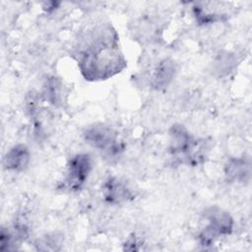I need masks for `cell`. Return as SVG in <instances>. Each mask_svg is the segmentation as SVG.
Instances as JSON below:
<instances>
[{
    "mask_svg": "<svg viewBox=\"0 0 252 252\" xmlns=\"http://www.w3.org/2000/svg\"><path fill=\"white\" fill-rule=\"evenodd\" d=\"M77 56L81 72L88 80L107 79L125 66L116 32L105 25L87 32L79 42Z\"/></svg>",
    "mask_w": 252,
    "mask_h": 252,
    "instance_id": "6da1fadb",
    "label": "cell"
},
{
    "mask_svg": "<svg viewBox=\"0 0 252 252\" xmlns=\"http://www.w3.org/2000/svg\"><path fill=\"white\" fill-rule=\"evenodd\" d=\"M169 152L183 163L196 166L203 163L207 156L204 140L196 139L181 124H174L169 130Z\"/></svg>",
    "mask_w": 252,
    "mask_h": 252,
    "instance_id": "7a4b0ae2",
    "label": "cell"
},
{
    "mask_svg": "<svg viewBox=\"0 0 252 252\" xmlns=\"http://www.w3.org/2000/svg\"><path fill=\"white\" fill-rule=\"evenodd\" d=\"M208 224L198 235L202 246L207 247L215 243L220 235H228L233 229V219L231 216L218 207H211L205 212Z\"/></svg>",
    "mask_w": 252,
    "mask_h": 252,
    "instance_id": "3957f363",
    "label": "cell"
},
{
    "mask_svg": "<svg viewBox=\"0 0 252 252\" xmlns=\"http://www.w3.org/2000/svg\"><path fill=\"white\" fill-rule=\"evenodd\" d=\"M84 139L87 144L102 152L107 158H116L124 149L116 133L103 124L88 127L84 132Z\"/></svg>",
    "mask_w": 252,
    "mask_h": 252,
    "instance_id": "277c9868",
    "label": "cell"
},
{
    "mask_svg": "<svg viewBox=\"0 0 252 252\" xmlns=\"http://www.w3.org/2000/svg\"><path fill=\"white\" fill-rule=\"evenodd\" d=\"M93 168L92 158L88 154H77L67 164L63 187L69 191L80 190L88 180Z\"/></svg>",
    "mask_w": 252,
    "mask_h": 252,
    "instance_id": "5b68a950",
    "label": "cell"
},
{
    "mask_svg": "<svg viewBox=\"0 0 252 252\" xmlns=\"http://www.w3.org/2000/svg\"><path fill=\"white\" fill-rule=\"evenodd\" d=\"M101 193L105 202L112 205H120L133 198L128 185L117 177L107 178L101 186Z\"/></svg>",
    "mask_w": 252,
    "mask_h": 252,
    "instance_id": "8992f818",
    "label": "cell"
},
{
    "mask_svg": "<svg viewBox=\"0 0 252 252\" xmlns=\"http://www.w3.org/2000/svg\"><path fill=\"white\" fill-rule=\"evenodd\" d=\"M31 160V154L26 145L19 144L14 146L6 154L3 165L7 170L22 171L27 168Z\"/></svg>",
    "mask_w": 252,
    "mask_h": 252,
    "instance_id": "52a82bcc",
    "label": "cell"
},
{
    "mask_svg": "<svg viewBox=\"0 0 252 252\" xmlns=\"http://www.w3.org/2000/svg\"><path fill=\"white\" fill-rule=\"evenodd\" d=\"M250 173V162L245 158H230L224 167V174L229 182L248 181Z\"/></svg>",
    "mask_w": 252,
    "mask_h": 252,
    "instance_id": "ba28073f",
    "label": "cell"
},
{
    "mask_svg": "<svg viewBox=\"0 0 252 252\" xmlns=\"http://www.w3.org/2000/svg\"><path fill=\"white\" fill-rule=\"evenodd\" d=\"M176 67L171 59H163L157 66L153 76V87L157 90L166 88L174 78Z\"/></svg>",
    "mask_w": 252,
    "mask_h": 252,
    "instance_id": "9c48e42d",
    "label": "cell"
}]
</instances>
